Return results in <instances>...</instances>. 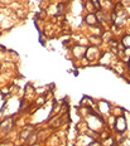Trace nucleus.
<instances>
[{
  "label": "nucleus",
  "mask_w": 130,
  "mask_h": 146,
  "mask_svg": "<svg viewBox=\"0 0 130 146\" xmlns=\"http://www.w3.org/2000/svg\"><path fill=\"white\" fill-rule=\"evenodd\" d=\"M115 127H116V130L119 132H123L124 130L126 129V123H125V118L124 117H119L116 120V125H115Z\"/></svg>",
  "instance_id": "nucleus-1"
},
{
  "label": "nucleus",
  "mask_w": 130,
  "mask_h": 146,
  "mask_svg": "<svg viewBox=\"0 0 130 146\" xmlns=\"http://www.w3.org/2000/svg\"><path fill=\"white\" fill-rule=\"evenodd\" d=\"M96 22H97V19H96V17L93 14H89L86 17V23L89 24V25H95Z\"/></svg>",
  "instance_id": "nucleus-2"
},
{
  "label": "nucleus",
  "mask_w": 130,
  "mask_h": 146,
  "mask_svg": "<svg viewBox=\"0 0 130 146\" xmlns=\"http://www.w3.org/2000/svg\"><path fill=\"white\" fill-rule=\"evenodd\" d=\"M92 4H95V7L97 9H100V4L97 3V0H92Z\"/></svg>",
  "instance_id": "nucleus-4"
},
{
  "label": "nucleus",
  "mask_w": 130,
  "mask_h": 146,
  "mask_svg": "<svg viewBox=\"0 0 130 146\" xmlns=\"http://www.w3.org/2000/svg\"><path fill=\"white\" fill-rule=\"evenodd\" d=\"M123 43L125 47H130V35H126L125 38L123 39Z\"/></svg>",
  "instance_id": "nucleus-3"
},
{
  "label": "nucleus",
  "mask_w": 130,
  "mask_h": 146,
  "mask_svg": "<svg viewBox=\"0 0 130 146\" xmlns=\"http://www.w3.org/2000/svg\"><path fill=\"white\" fill-rule=\"evenodd\" d=\"M125 4H130V0H126V1H125Z\"/></svg>",
  "instance_id": "nucleus-5"
}]
</instances>
